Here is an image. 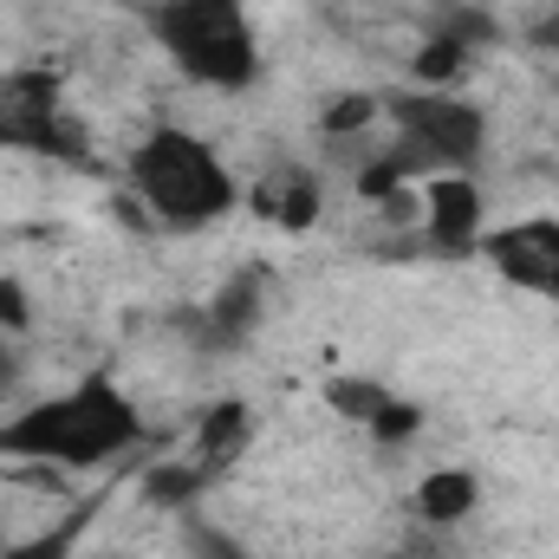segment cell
<instances>
[{"instance_id": "obj_1", "label": "cell", "mask_w": 559, "mask_h": 559, "mask_svg": "<svg viewBox=\"0 0 559 559\" xmlns=\"http://www.w3.org/2000/svg\"><path fill=\"white\" fill-rule=\"evenodd\" d=\"M143 442L138 397L111 371H85L66 391H46L0 417V462H39V468H111Z\"/></svg>"}, {"instance_id": "obj_2", "label": "cell", "mask_w": 559, "mask_h": 559, "mask_svg": "<svg viewBox=\"0 0 559 559\" xmlns=\"http://www.w3.org/2000/svg\"><path fill=\"white\" fill-rule=\"evenodd\" d=\"M124 189L143 215L169 235H202L215 222H228L248 189L228 169V156L209 138L182 131V124H150L131 150H124Z\"/></svg>"}, {"instance_id": "obj_3", "label": "cell", "mask_w": 559, "mask_h": 559, "mask_svg": "<svg viewBox=\"0 0 559 559\" xmlns=\"http://www.w3.org/2000/svg\"><path fill=\"white\" fill-rule=\"evenodd\" d=\"M143 26L182 85L215 98H241L261 85L267 59H261V26L248 0H150Z\"/></svg>"}, {"instance_id": "obj_4", "label": "cell", "mask_w": 559, "mask_h": 559, "mask_svg": "<svg viewBox=\"0 0 559 559\" xmlns=\"http://www.w3.org/2000/svg\"><path fill=\"white\" fill-rule=\"evenodd\" d=\"M378 156L417 189L429 176H475L488 156V111L462 92L404 85L384 92V143Z\"/></svg>"}, {"instance_id": "obj_5", "label": "cell", "mask_w": 559, "mask_h": 559, "mask_svg": "<svg viewBox=\"0 0 559 559\" xmlns=\"http://www.w3.org/2000/svg\"><path fill=\"white\" fill-rule=\"evenodd\" d=\"M0 156L92 163L85 118L66 105V72H52V66H13V72H0Z\"/></svg>"}, {"instance_id": "obj_6", "label": "cell", "mask_w": 559, "mask_h": 559, "mask_svg": "<svg viewBox=\"0 0 559 559\" xmlns=\"http://www.w3.org/2000/svg\"><path fill=\"white\" fill-rule=\"evenodd\" d=\"M488 235V195L475 176H429L417 182V241L436 261H468L481 254Z\"/></svg>"}, {"instance_id": "obj_7", "label": "cell", "mask_w": 559, "mask_h": 559, "mask_svg": "<svg viewBox=\"0 0 559 559\" xmlns=\"http://www.w3.org/2000/svg\"><path fill=\"white\" fill-rule=\"evenodd\" d=\"M481 261L514 293H534L559 306V215H521L481 235Z\"/></svg>"}, {"instance_id": "obj_8", "label": "cell", "mask_w": 559, "mask_h": 559, "mask_svg": "<svg viewBox=\"0 0 559 559\" xmlns=\"http://www.w3.org/2000/svg\"><path fill=\"white\" fill-rule=\"evenodd\" d=\"M261 319H267V274H235L209 293V306L195 312V332L189 338L202 352H241L261 332Z\"/></svg>"}, {"instance_id": "obj_9", "label": "cell", "mask_w": 559, "mask_h": 559, "mask_svg": "<svg viewBox=\"0 0 559 559\" xmlns=\"http://www.w3.org/2000/svg\"><path fill=\"white\" fill-rule=\"evenodd\" d=\"M248 209L280 228V235H306L319 228V209H325V182L306 169V163H274L254 189H248Z\"/></svg>"}, {"instance_id": "obj_10", "label": "cell", "mask_w": 559, "mask_h": 559, "mask_svg": "<svg viewBox=\"0 0 559 559\" xmlns=\"http://www.w3.org/2000/svg\"><path fill=\"white\" fill-rule=\"evenodd\" d=\"M411 508H417V521L429 534H449V527H462L481 508V481L468 468H429L417 488H411Z\"/></svg>"}, {"instance_id": "obj_11", "label": "cell", "mask_w": 559, "mask_h": 559, "mask_svg": "<svg viewBox=\"0 0 559 559\" xmlns=\"http://www.w3.org/2000/svg\"><path fill=\"white\" fill-rule=\"evenodd\" d=\"M254 442V411L241 404V397H222V404H209L202 423H195V442H189V455L209 468V475H222L241 449Z\"/></svg>"}, {"instance_id": "obj_12", "label": "cell", "mask_w": 559, "mask_h": 559, "mask_svg": "<svg viewBox=\"0 0 559 559\" xmlns=\"http://www.w3.org/2000/svg\"><path fill=\"white\" fill-rule=\"evenodd\" d=\"M468 59H475V39H468V33L429 26V39L417 46L411 72H417V85H429V92H449V85L462 79V66H468Z\"/></svg>"}, {"instance_id": "obj_13", "label": "cell", "mask_w": 559, "mask_h": 559, "mask_svg": "<svg viewBox=\"0 0 559 559\" xmlns=\"http://www.w3.org/2000/svg\"><path fill=\"white\" fill-rule=\"evenodd\" d=\"M384 131V98L378 92H338L319 105V138L325 143H352V138H371Z\"/></svg>"}, {"instance_id": "obj_14", "label": "cell", "mask_w": 559, "mask_h": 559, "mask_svg": "<svg viewBox=\"0 0 559 559\" xmlns=\"http://www.w3.org/2000/svg\"><path fill=\"white\" fill-rule=\"evenodd\" d=\"M209 481H215V475H209L195 455H182V462H156V468L143 475V501H150V508H176V514H189L195 495H202Z\"/></svg>"}, {"instance_id": "obj_15", "label": "cell", "mask_w": 559, "mask_h": 559, "mask_svg": "<svg viewBox=\"0 0 559 559\" xmlns=\"http://www.w3.org/2000/svg\"><path fill=\"white\" fill-rule=\"evenodd\" d=\"M391 397H397V391L378 384V378H332V384H325V404H332L345 423H358V429H371V423L384 417Z\"/></svg>"}, {"instance_id": "obj_16", "label": "cell", "mask_w": 559, "mask_h": 559, "mask_svg": "<svg viewBox=\"0 0 559 559\" xmlns=\"http://www.w3.org/2000/svg\"><path fill=\"white\" fill-rule=\"evenodd\" d=\"M182 554H189V559H248L235 534H222V527H215V521H202L195 508L182 514Z\"/></svg>"}, {"instance_id": "obj_17", "label": "cell", "mask_w": 559, "mask_h": 559, "mask_svg": "<svg viewBox=\"0 0 559 559\" xmlns=\"http://www.w3.org/2000/svg\"><path fill=\"white\" fill-rule=\"evenodd\" d=\"M72 547H79V521H59V527H46V534L7 540L0 559H72Z\"/></svg>"}, {"instance_id": "obj_18", "label": "cell", "mask_w": 559, "mask_h": 559, "mask_svg": "<svg viewBox=\"0 0 559 559\" xmlns=\"http://www.w3.org/2000/svg\"><path fill=\"white\" fill-rule=\"evenodd\" d=\"M0 332H13V338L33 332V299H26V286L13 274H0Z\"/></svg>"}, {"instance_id": "obj_19", "label": "cell", "mask_w": 559, "mask_h": 559, "mask_svg": "<svg viewBox=\"0 0 559 559\" xmlns=\"http://www.w3.org/2000/svg\"><path fill=\"white\" fill-rule=\"evenodd\" d=\"M13 365H20V338H13V332H0V384L13 378Z\"/></svg>"}, {"instance_id": "obj_20", "label": "cell", "mask_w": 559, "mask_h": 559, "mask_svg": "<svg viewBox=\"0 0 559 559\" xmlns=\"http://www.w3.org/2000/svg\"><path fill=\"white\" fill-rule=\"evenodd\" d=\"M534 39H540V46H547V52L559 59V13H554V20H540V26H534Z\"/></svg>"}]
</instances>
